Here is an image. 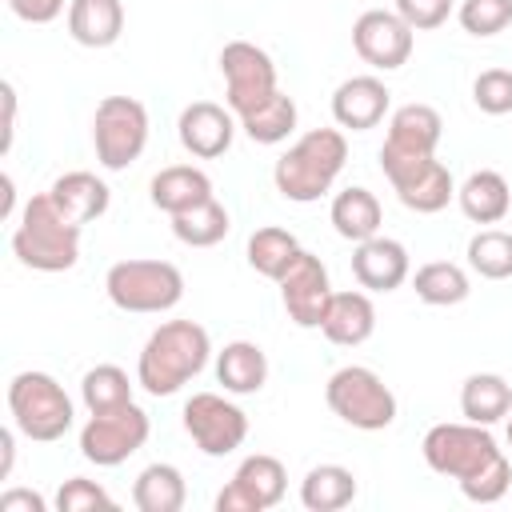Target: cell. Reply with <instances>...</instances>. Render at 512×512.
Instances as JSON below:
<instances>
[{"label":"cell","instance_id":"obj_36","mask_svg":"<svg viewBox=\"0 0 512 512\" xmlns=\"http://www.w3.org/2000/svg\"><path fill=\"white\" fill-rule=\"evenodd\" d=\"M456 20L468 36H496L512 24V0H460Z\"/></svg>","mask_w":512,"mask_h":512},{"label":"cell","instance_id":"obj_35","mask_svg":"<svg viewBox=\"0 0 512 512\" xmlns=\"http://www.w3.org/2000/svg\"><path fill=\"white\" fill-rule=\"evenodd\" d=\"M468 268L484 280H508L512 276V232L484 228L468 240Z\"/></svg>","mask_w":512,"mask_h":512},{"label":"cell","instance_id":"obj_29","mask_svg":"<svg viewBox=\"0 0 512 512\" xmlns=\"http://www.w3.org/2000/svg\"><path fill=\"white\" fill-rule=\"evenodd\" d=\"M184 500H188V488L176 464H148L132 484V504L140 512H180Z\"/></svg>","mask_w":512,"mask_h":512},{"label":"cell","instance_id":"obj_4","mask_svg":"<svg viewBox=\"0 0 512 512\" xmlns=\"http://www.w3.org/2000/svg\"><path fill=\"white\" fill-rule=\"evenodd\" d=\"M12 252L32 272H68L80 260V224L68 220L48 192H40L20 212Z\"/></svg>","mask_w":512,"mask_h":512},{"label":"cell","instance_id":"obj_10","mask_svg":"<svg viewBox=\"0 0 512 512\" xmlns=\"http://www.w3.org/2000/svg\"><path fill=\"white\" fill-rule=\"evenodd\" d=\"M148 432H152L148 412L136 400L108 412H92L88 424L80 428V456L96 468H116L148 444Z\"/></svg>","mask_w":512,"mask_h":512},{"label":"cell","instance_id":"obj_8","mask_svg":"<svg viewBox=\"0 0 512 512\" xmlns=\"http://www.w3.org/2000/svg\"><path fill=\"white\" fill-rule=\"evenodd\" d=\"M324 400H328V408L344 424H352L360 432H380V428H388L396 420V396H392V388L372 368H364V364L336 368L328 376V384H324Z\"/></svg>","mask_w":512,"mask_h":512},{"label":"cell","instance_id":"obj_38","mask_svg":"<svg viewBox=\"0 0 512 512\" xmlns=\"http://www.w3.org/2000/svg\"><path fill=\"white\" fill-rule=\"evenodd\" d=\"M56 508H60V512H96V508H116V500H112L96 480L72 476V480L60 484V492H56Z\"/></svg>","mask_w":512,"mask_h":512},{"label":"cell","instance_id":"obj_26","mask_svg":"<svg viewBox=\"0 0 512 512\" xmlns=\"http://www.w3.org/2000/svg\"><path fill=\"white\" fill-rule=\"evenodd\" d=\"M460 412H464V420L492 428L496 420H504L512 412V384L496 372H472L460 388Z\"/></svg>","mask_w":512,"mask_h":512},{"label":"cell","instance_id":"obj_6","mask_svg":"<svg viewBox=\"0 0 512 512\" xmlns=\"http://www.w3.org/2000/svg\"><path fill=\"white\" fill-rule=\"evenodd\" d=\"M104 292L120 312H168L184 296V276L172 260H120L104 276Z\"/></svg>","mask_w":512,"mask_h":512},{"label":"cell","instance_id":"obj_13","mask_svg":"<svg viewBox=\"0 0 512 512\" xmlns=\"http://www.w3.org/2000/svg\"><path fill=\"white\" fill-rule=\"evenodd\" d=\"M284 488H288L284 464L268 452H252L240 460L236 476L220 488L216 512H268L284 500Z\"/></svg>","mask_w":512,"mask_h":512},{"label":"cell","instance_id":"obj_34","mask_svg":"<svg viewBox=\"0 0 512 512\" xmlns=\"http://www.w3.org/2000/svg\"><path fill=\"white\" fill-rule=\"evenodd\" d=\"M80 400L88 404V412H108V408L132 404V380L116 364H96L80 380Z\"/></svg>","mask_w":512,"mask_h":512},{"label":"cell","instance_id":"obj_16","mask_svg":"<svg viewBox=\"0 0 512 512\" xmlns=\"http://www.w3.org/2000/svg\"><path fill=\"white\" fill-rule=\"evenodd\" d=\"M236 112L232 108H220L212 100H196L180 112L176 120V136L184 144V152H192L196 160H216L232 148V136H236Z\"/></svg>","mask_w":512,"mask_h":512},{"label":"cell","instance_id":"obj_32","mask_svg":"<svg viewBox=\"0 0 512 512\" xmlns=\"http://www.w3.org/2000/svg\"><path fill=\"white\" fill-rule=\"evenodd\" d=\"M300 256V240L288 232V228H276V224H264L248 236V264L268 276V280H280L288 272V264Z\"/></svg>","mask_w":512,"mask_h":512},{"label":"cell","instance_id":"obj_37","mask_svg":"<svg viewBox=\"0 0 512 512\" xmlns=\"http://www.w3.org/2000/svg\"><path fill=\"white\" fill-rule=\"evenodd\" d=\"M472 100L488 116H508L512 112V72L508 68H484L472 80Z\"/></svg>","mask_w":512,"mask_h":512},{"label":"cell","instance_id":"obj_11","mask_svg":"<svg viewBox=\"0 0 512 512\" xmlns=\"http://www.w3.org/2000/svg\"><path fill=\"white\" fill-rule=\"evenodd\" d=\"M220 72H224V100L236 112V120L280 92L272 56L252 40H228L220 48Z\"/></svg>","mask_w":512,"mask_h":512},{"label":"cell","instance_id":"obj_31","mask_svg":"<svg viewBox=\"0 0 512 512\" xmlns=\"http://www.w3.org/2000/svg\"><path fill=\"white\" fill-rule=\"evenodd\" d=\"M228 228H232L228 208L216 196L204 200V204H196V208H188V212H176L172 216V236L180 244H188V248H212V244H220L228 236Z\"/></svg>","mask_w":512,"mask_h":512},{"label":"cell","instance_id":"obj_43","mask_svg":"<svg viewBox=\"0 0 512 512\" xmlns=\"http://www.w3.org/2000/svg\"><path fill=\"white\" fill-rule=\"evenodd\" d=\"M12 456H16V436L12 428H0V480L12 472Z\"/></svg>","mask_w":512,"mask_h":512},{"label":"cell","instance_id":"obj_20","mask_svg":"<svg viewBox=\"0 0 512 512\" xmlns=\"http://www.w3.org/2000/svg\"><path fill=\"white\" fill-rule=\"evenodd\" d=\"M148 196L160 212L176 216V212H188V208L212 200V180H208V172H200L192 164H168L152 176Z\"/></svg>","mask_w":512,"mask_h":512},{"label":"cell","instance_id":"obj_39","mask_svg":"<svg viewBox=\"0 0 512 512\" xmlns=\"http://www.w3.org/2000/svg\"><path fill=\"white\" fill-rule=\"evenodd\" d=\"M396 12L412 32H432L452 16V0H396Z\"/></svg>","mask_w":512,"mask_h":512},{"label":"cell","instance_id":"obj_17","mask_svg":"<svg viewBox=\"0 0 512 512\" xmlns=\"http://www.w3.org/2000/svg\"><path fill=\"white\" fill-rule=\"evenodd\" d=\"M412 272V260H408V248L392 236H372V240H360L356 252H352V276L360 288L368 292H396Z\"/></svg>","mask_w":512,"mask_h":512},{"label":"cell","instance_id":"obj_23","mask_svg":"<svg viewBox=\"0 0 512 512\" xmlns=\"http://www.w3.org/2000/svg\"><path fill=\"white\" fill-rule=\"evenodd\" d=\"M456 200H460V212L472 224H500L508 216V208H512V188H508V180L500 172L480 168L456 188Z\"/></svg>","mask_w":512,"mask_h":512},{"label":"cell","instance_id":"obj_3","mask_svg":"<svg viewBox=\"0 0 512 512\" xmlns=\"http://www.w3.org/2000/svg\"><path fill=\"white\" fill-rule=\"evenodd\" d=\"M344 160H348V140H344V132H340V128H312V132H304V136L276 160L272 184H276V192H280L284 200H292V204H312V200H320V196L336 184Z\"/></svg>","mask_w":512,"mask_h":512},{"label":"cell","instance_id":"obj_45","mask_svg":"<svg viewBox=\"0 0 512 512\" xmlns=\"http://www.w3.org/2000/svg\"><path fill=\"white\" fill-rule=\"evenodd\" d=\"M508 448H512V416H508Z\"/></svg>","mask_w":512,"mask_h":512},{"label":"cell","instance_id":"obj_21","mask_svg":"<svg viewBox=\"0 0 512 512\" xmlns=\"http://www.w3.org/2000/svg\"><path fill=\"white\" fill-rule=\"evenodd\" d=\"M124 32L120 0H68V36L84 48H112Z\"/></svg>","mask_w":512,"mask_h":512},{"label":"cell","instance_id":"obj_27","mask_svg":"<svg viewBox=\"0 0 512 512\" xmlns=\"http://www.w3.org/2000/svg\"><path fill=\"white\" fill-rule=\"evenodd\" d=\"M356 500V476L344 464H316L300 480V504L308 512H340Z\"/></svg>","mask_w":512,"mask_h":512},{"label":"cell","instance_id":"obj_9","mask_svg":"<svg viewBox=\"0 0 512 512\" xmlns=\"http://www.w3.org/2000/svg\"><path fill=\"white\" fill-rule=\"evenodd\" d=\"M92 144L108 172H124L148 144V108L136 96H104L92 116Z\"/></svg>","mask_w":512,"mask_h":512},{"label":"cell","instance_id":"obj_19","mask_svg":"<svg viewBox=\"0 0 512 512\" xmlns=\"http://www.w3.org/2000/svg\"><path fill=\"white\" fill-rule=\"evenodd\" d=\"M320 332L332 344H340V348L364 344L376 332V304H372V296L368 292H356V288L352 292H332Z\"/></svg>","mask_w":512,"mask_h":512},{"label":"cell","instance_id":"obj_33","mask_svg":"<svg viewBox=\"0 0 512 512\" xmlns=\"http://www.w3.org/2000/svg\"><path fill=\"white\" fill-rule=\"evenodd\" d=\"M240 128L252 144H280L292 136L296 128V100L276 92L272 100H264L260 108H252L248 116H240Z\"/></svg>","mask_w":512,"mask_h":512},{"label":"cell","instance_id":"obj_24","mask_svg":"<svg viewBox=\"0 0 512 512\" xmlns=\"http://www.w3.org/2000/svg\"><path fill=\"white\" fill-rule=\"evenodd\" d=\"M216 380H220L224 392H232V396H252V392H260L264 380H268V356H264V348L252 344V340H232V344H224L220 356H216Z\"/></svg>","mask_w":512,"mask_h":512},{"label":"cell","instance_id":"obj_1","mask_svg":"<svg viewBox=\"0 0 512 512\" xmlns=\"http://www.w3.org/2000/svg\"><path fill=\"white\" fill-rule=\"evenodd\" d=\"M420 452L424 464L440 476H452L472 504H496L512 488V464L484 424H432L420 440Z\"/></svg>","mask_w":512,"mask_h":512},{"label":"cell","instance_id":"obj_22","mask_svg":"<svg viewBox=\"0 0 512 512\" xmlns=\"http://www.w3.org/2000/svg\"><path fill=\"white\" fill-rule=\"evenodd\" d=\"M48 196H52L56 208H60L68 220H76L80 228H84L88 220H100V216L108 212V200H112L108 184H104L100 176H92V172H64V176H56L52 188H48Z\"/></svg>","mask_w":512,"mask_h":512},{"label":"cell","instance_id":"obj_14","mask_svg":"<svg viewBox=\"0 0 512 512\" xmlns=\"http://www.w3.org/2000/svg\"><path fill=\"white\" fill-rule=\"evenodd\" d=\"M412 44H416V36H412V28L404 24L400 12L368 8V12H360L356 24H352V48H356V56H360L364 64L380 68V72L404 68L408 56H412Z\"/></svg>","mask_w":512,"mask_h":512},{"label":"cell","instance_id":"obj_30","mask_svg":"<svg viewBox=\"0 0 512 512\" xmlns=\"http://www.w3.org/2000/svg\"><path fill=\"white\" fill-rule=\"evenodd\" d=\"M412 288L424 304L432 308H452L460 300H468L472 284H468V272L452 260H432V264H420L416 276H412Z\"/></svg>","mask_w":512,"mask_h":512},{"label":"cell","instance_id":"obj_12","mask_svg":"<svg viewBox=\"0 0 512 512\" xmlns=\"http://www.w3.org/2000/svg\"><path fill=\"white\" fill-rule=\"evenodd\" d=\"M184 432L204 456H228L248 440V416L216 392H196L184 404Z\"/></svg>","mask_w":512,"mask_h":512},{"label":"cell","instance_id":"obj_5","mask_svg":"<svg viewBox=\"0 0 512 512\" xmlns=\"http://www.w3.org/2000/svg\"><path fill=\"white\" fill-rule=\"evenodd\" d=\"M8 412L20 436L52 444L72 428V400L48 372H16L8 384Z\"/></svg>","mask_w":512,"mask_h":512},{"label":"cell","instance_id":"obj_28","mask_svg":"<svg viewBox=\"0 0 512 512\" xmlns=\"http://www.w3.org/2000/svg\"><path fill=\"white\" fill-rule=\"evenodd\" d=\"M392 192L400 196L404 208H412L420 216H432V212L448 208V200L456 196V184H452V172L440 160H428L420 172H412L408 180L392 184Z\"/></svg>","mask_w":512,"mask_h":512},{"label":"cell","instance_id":"obj_41","mask_svg":"<svg viewBox=\"0 0 512 512\" xmlns=\"http://www.w3.org/2000/svg\"><path fill=\"white\" fill-rule=\"evenodd\" d=\"M44 496L40 492H28V488H8L0 492V512H44Z\"/></svg>","mask_w":512,"mask_h":512},{"label":"cell","instance_id":"obj_25","mask_svg":"<svg viewBox=\"0 0 512 512\" xmlns=\"http://www.w3.org/2000/svg\"><path fill=\"white\" fill-rule=\"evenodd\" d=\"M328 216H332L336 236H344V240H352V244L380 236V220H384L376 192H368V188H360V184H356V188L336 192V200H332Z\"/></svg>","mask_w":512,"mask_h":512},{"label":"cell","instance_id":"obj_42","mask_svg":"<svg viewBox=\"0 0 512 512\" xmlns=\"http://www.w3.org/2000/svg\"><path fill=\"white\" fill-rule=\"evenodd\" d=\"M0 100H4V140H0V152H12V136H16V88L8 80L0 84Z\"/></svg>","mask_w":512,"mask_h":512},{"label":"cell","instance_id":"obj_15","mask_svg":"<svg viewBox=\"0 0 512 512\" xmlns=\"http://www.w3.org/2000/svg\"><path fill=\"white\" fill-rule=\"evenodd\" d=\"M280 284V300H284V312L296 328H320L324 324V312H328V300H332V284H328V268L320 264V256L304 252L288 264V272L276 280Z\"/></svg>","mask_w":512,"mask_h":512},{"label":"cell","instance_id":"obj_44","mask_svg":"<svg viewBox=\"0 0 512 512\" xmlns=\"http://www.w3.org/2000/svg\"><path fill=\"white\" fill-rule=\"evenodd\" d=\"M0 184H4V208H0V212H4V216H12V204H16V188H12V176H4Z\"/></svg>","mask_w":512,"mask_h":512},{"label":"cell","instance_id":"obj_18","mask_svg":"<svg viewBox=\"0 0 512 512\" xmlns=\"http://www.w3.org/2000/svg\"><path fill=\"white\" fill-rule=\"evenodd\" d=\"M388 100H392V92L384 88L380 76H348L332 92V120L340 128L368 132L388 116Z\"/></svg>","mask_w":512,"mask_h":512},{"label":"cell","instance_id":"obj_2","mask_svg":"<svg viewBox=\"0 0 512 512\" xmlns=\"http://www.w3.org/2000/svg\"><path fill=\"white\" fill-rule=\"evenodd\" d=\"M208 356H212V340H208L204 324H196V320H164L140 348L136 384L148 396H172L192 376L204 372Z\"/></svg>","mask_w":512,"mask_h":512},{"label":"cell","instance_id":"obj_7","mask_svg":"<svg viewBox=\"0 0 512 512\" xmlns=\"http://www.w3.org/2000/svg\"><path fill=\"white\" fill-rule=\"evenodd\" d=\"M440 136H444V120L432 104L396 108L392 120H388L384 148H380V172L388 176V184H400L412 172H420L428 160H436Z\"/></svg>","mask_w":512,"mask_h":512},{"label":"cell","instance_id":"obj_40","mask_svg":"<svg viewBox=\"0 0 512 512\" xmlns=\"http://www.w3.org/2000/svg\"><path fill=\"white\" fill-rule=\"evenodd\" d=\"M8 8L28 24H52L64 12V0H8Z\"/></svg>","mask_w":512,"mask_h":512}]
</instances>
